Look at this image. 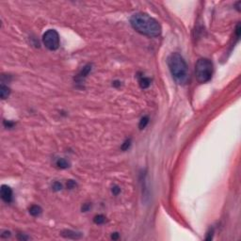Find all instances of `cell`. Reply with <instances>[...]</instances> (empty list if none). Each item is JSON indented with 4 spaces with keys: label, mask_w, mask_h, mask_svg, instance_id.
I'll return each instance as SVG.
<instances>
[{
    "label": "cell",
    "mask_w": 241,
    "mask_h": 241,
    "mask_svg": "<svg viewBox=\"0 0 241 241\" xmlns=\"http://www.w3.org/2000/svg\"><path fill=\"white\" fill-rule=\"evenodd\" d=\"M149 117L148 116H143L142 118L140 119V123H138V127H140V129L142 130V129H144L146 126H147V125L149 123Z\"/></svg>",
    "instance_id": "7c38bea8"
},
{
    "label": "cell",
    "mask_w": 241,
    "mask_h": 241,
    "mask_svg": "<svg viewBox=\"0 0 241 241\" xmlns=\"http://www.w3.org/2000/svg\"><path fill=\"white\" fill-rule=\"evenodd\" d=\"M60 235L63 237H65V238H69V239H79L82 236L81 233L72 231V230H63Z\"/></svg>",
    "instance_id": "8992f818"
},
{
    "label": "cell",
    "mask_w": 241,
    "mask_h": 241,
    "mask_svg": "<svg viewBox=\"0 0 241 241\" xmlns=\"http://www.w3.org/2000/svg\"><path fill=\"white\" fill-rule=\"evenodd\" d=\"M213 62L208 58H200L195 65V76L199 83H207L212 78Z\"/></svg>",
    "instance_id": "3957f363"
},
{
    "label": "cell",
    "mask_w": 241,
    "mask_h": 241,
    "mask_svg": "<svg viewBox=\"0 0 241 241\" xmlns=\"http://www.w3.org/2000/svg\"><path fill=\"white\" fill-rule=\"evenodd\" d=\"M130 25L135 30L150 38L158 37L161 34V25L155 18L146 13H135L130 18Z\"/></svg>",
    "instance_id": "6da1fadb"
},
{
    "label": "cell",
    "mask_w": 241,
    "mask_h": 241,
    "mask_svg": "<svg viewBox=\"0 0 241 241\" xmlns=\"http://www.w3.org/2000/svg\"><path fill=\"white\" fill-rule=\"evenodd\" d=\"M93 221H94V223L97 225L104 224L105 222V217L104 215H96V216L93 218Z\"/></svg>",
    "instance_id": "4fadbf2b"
},
{
    "label": "cell",
    "mask_w": 241,
    "mask_h": 241,
    "mask_svg": "<svg viewBox=\"0 0 241 241\" xmlns=\"http://www.w3.org/2000/svg\"><path fill=\"white\" fill-rule=\"evenodd\" d=\"M111 191L115 196H117V195H119V193L120 192V187H118V186H114V187L112 188Z\"/></svg>",
    "instance_id": "e0dca14e"
},
{
    "label": "cell",
    "mask_w": 241,
    "mask_h": 241,
    "mask_svg": "<svg viewBox=\"0 0 241 241\" xmlns=\"http://www.w3.org/2000/svg\"><path fill=\"white\" fill-rule=\"evenodd\" d=\"M112 85L114 86V87H119V86H120V81H114Z\"/></svg>",
    "instance_id": "cb8c5ba5"
},
{
    "label": "cell",
    "mask_w": 241,
    "mask_h": 241,
    "mask_svg": "<svg viewBox=\"0 0 241 241\" xmlns=\"http://www.w3.org/2000/svg\"><path fill=\"white\" fill-rule=\"evenodd\" d=\"M42 209L41 208V206L36 205V204H33V205H31L29 207V214L33 217L40 216V215L42 214Z\"/></svg>",
    "instance_id": "ba28073f"
},
{
    "label": "cell",
    "mask_w": 241,
    "mask_h": 241,
    "mask_svg": "<svg viewBox=\"0 0 241 241\" xmlns=\"http://www.w3.org/2000/svg\"><path fill=\"white\" fill-rule=\"evenodd\" d=\"M52 188H53L54 191H60V190H61V188H62V185H61L60 182H55Z\"/></svg>",
    "instance_id": "9a60e30c"
},
{
    "label": "cell",
    "mask_w": 241,
    "mask_h": 241,
    "mask_svg": "<svg viewBox=\"0 0 241 241\" xmlns=\"http://www.w3.org/2000/svg\"><path fill=\"white\" fill-rule=\"evenodd\" d=\"M42 42L47 49L51 51L57 50L60 47V35L55 29H49L42 36Z\"/></svg>",
    "instance_id": "277c9868"
},
{
    "label": "cell",
    "mask_w": 241,
    "mask_h": 241,
    "mask_svg": "<svg viewBox=\"0 0 241 241\" xmlns=\"http://www.w3.org/2000/svg\"><path fill=\"white\" fill-rule=\"evenodd\" d=\"M4 125L7 128H12L14 126V123L10 122V120H4Z\"/></svg>",
    "instance_id": "ac0fdd59"
},
{
    "label": "cell",
    "mask_w": 241,
    "mask_h": 241,
    "mask_svg": "<svg viewBox=\"0 0 241 241\" xmlns=\"http://www.w3.org/2000/svg\"><path fill=\"white\" fill-rule=\"evenodd\" d=\"M90 71H92V65H90V64L86 65V66L84 67V68L82 69V70H81V72H80L79 74H78L77 77H78V78H80V79H82V78H84V77H86V76L90 74Z\"/></svg>",
    "instance_id": "8fae6325"
},
{
    "label": "cell",
    "mask_w": 241,
    "mask_h": 241,
    "mask_svg": "<svg viewBox=\"0 0 241 241\" xmlns=\"http://www.w3.org/2000/svg\"><path fill=\"white\" fill-rule=\"evenodd\" d=\"M10 88L8 86H5L4 84H1V86H0V96H1V99L2 100L7 99L10 96Z\"/></svg>",
    "instance_id": "52a82bcc"
},
{
    "label": "cell",
    "mask_w": 241,
    "mask_h": 241,
    "mask_svg": "<svg viewBox=\"0 0 241 241\" xmlns=\"http://www.w3.org/2000/svg\"><path fill=\"white\" fill-rule=\"evenodd\" d=\"M75 186H76V183H75V182L74 180H69V181L67 182V188H69V189L75 188Z\"/></svg>",
    "instance_id": "2e32d148"
},
{
    "label": "cell",
    "mask_w": 241,
    "mask_h": 241,
    "mask_svg": "<svg viewBox=\"0 0 241 241\" xmlns=\"http://www.w3.org/2000/svg\"><path fill=\"white\" fill-rule=\"evenodd\" d=\"M213 233H214L213 230H212V231H211V233H210V232L208 233H207V236H206V238H205V239H206V240H211V239H212V238H213Z\"/></svg>",
    "instance_id": "7402d4cb"
},
{
    "label": "cell",
    "mask_w": 241,
    "mask_h": 241,
    "mask_svg": "<svg viewBox=\"0 0 241 241\" xmlns=\"http://www.w3.org/2000/svg\"><path fill=\"white\" fill-rule=\"evenodd\" d=\"M168 66L174 80L180 85H185L188 80V68L184 58L179 53H171L168 58Z\"/></svg>",
    "instance_id": "7a4b0ae2"
},
{
    "label": "cell",
    "mask_w": 241,
    "mask_h": 241,
    "mask_svg": "<svg viewBox=\"0 0 241 241\" xmlns=\"http://www.w3.org/2000/svg\"><path fill=\"white\" fill-rule=\"evenodd\" d=\"M18 239L19 240H28L29 237L25 235H23V233H20V235L18 236Z\"/></svg>",
    "instance_id": "ffe728a7"
},
{
    "label": "cell",
    "mask_w": 241,
    "mask_h": 241,
    "mask_svg": "<svg viewBox=\"0 0 241 241\" xmlns=\"http://www.w3.org/2000/svg\"><path fill=\"white\" fill-rule=\"evenodd\" d=\"M10 231H5L3 232V233H1V237L4 238V237H10Z\"/></svg>",
    "instance_id": "44dd1931"
},
{
    "label": "cell",
    "mask_w": 241,
    "mask_h": 241,
    "mask_svg": "<svg viewBox=\"0 0 241 241\" xmlns=\"http://www.w3.org/2000/svg\"><path fill=\"white\" fill-rule=\"evenodd\" d=\"M131 144H132V141H131V138H127L125 141H123V143L120 146V149H122V151L125 152L127 151L130 147H131Z\"/></svg>",
    "instance_id": "5bb4252c"
},
{
    "label": "cell",
    "mask_w": 241,
    "mask_h": 241,
    "mask_svg": "<svg viewBox=\"0 0 241 241\" xmlns=\"http://www.w3.org/2000/svg\"><path fill=\"white\" fill-rule=\"evenodd\" d=\"M90 206H92V205H90V203H85L82 206V211H83V212H87V211L90 210Z\"/></svg>",
    "instance_id": "d6986e66"
},
{
    "label": "cell",
    "mask_w": 241,
    "mask_h": 241,
    "mask_svg": "<svg viewBox=\"0 0 241 241\" xmlns=\"http://www.w3.org/2000/svg\"><path fill=\"white\" fill-rule=\"evenodd\" d=\"M138 82H140V86L141 89H147V88H149L150 85H151V79L149 77H146V76H143V75L140 77Z\"/></svg>",
    "instance_id": "9c48e42d"
},
{
    "label": "cell",
    "mask_w": 241,
    "mask_h": 241,
    "mask_svg": "<svg viewBox=\"0 0 241 241\" xmlns=\"http://www.w3.org/2000/svg\"><path fill=\"white\" fill-rule=\"evenodd\" d=\"M12 189L9 186L3 185L0 189V196L1 199L4 201L6 203H10L12 202Z\"/></svg>",
    "instance_id": "5b68a950"
},
{
    "label": "cell",
    "mask_w": 241,
    "mask_h": 241,
    "mask_svg": "<svg viewBox=\"0 0 241 241\" xmlns=\"http://www.w3.org/2000/svg\"><path fill=\"white\" fill-rule=\"evenodd\" d=\"M119 236H119L118 233H113L112 236H111V238H112L113 240H117V239L119 238Z\"/></svg>",
    "instance_id": "603a6c76"
},
{
    "label": "cell",
    "mask_w": 241,
    "mask_h": 241,
    "mask_svg": "<svg viewBox=\"0 0 241 241\" xmlns=\"http://www.w3.org/2000/svg\"><path fill=\"white\" fill-rule=\"evenodd\" d=\"M56 165L60 169H67V168L70 167V162L65 158H58L56 162Z\"/></svg>",
    "instance_id": "30bf717a"
}]
</instances>
